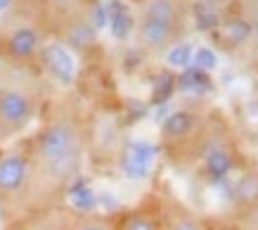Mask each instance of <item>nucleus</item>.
<instances>
[{"label":"nucleus","mask_w":258,"mask_h":230,"mask_svg":"<svg viewBox=\"0 0 258 230\" xmlns=\"http://www.w3.org/2000/svg\"><path fill=\"white\" fill-rule=\"evenodd\" d=\"M211 135V114L199 104H182L166 114L159 126V145L173 166L185 168L202 159Z\"/></svg>","instance_id":"obj_4"},{"label":"nucleus","mask_w":258,"mask_h":230,"mask_svg":"<svg viewBox=\"0 0 258 230\" xmlns=\"http://www.w3.org/2000/svg\"><path fill=\"white\" fill-rule=\"evenodd\" d=\"M45 104V83L36 69L0 60V150L22 140Z\"/></svg>","instance_id":"obj_2"},{"label":"nucleus","mask_w":258,"mask_h":230,"mask_svg":"<svg viewBox=\"0 0 258 230\" xmlns=\"http://www.w3.org/2000/svg\"><path fill=\"white\" fill-rule=\"evenodd\" d=\"M192 0H140L135 8V45L149 57L171 52L187 38Z\"/></svg>","instance_id":"obj_3"},{"label":"nucleus","mask_w":258,"mask_h":230,"mask_svg":"<svg viewBox=\"0 0 258 230\" xmlns=\"http://www.w3.org/2000/svg\"><path fill=\"white\" fill-rule=\"evenodd\" d=\"M26 145L24 218L52 211L83 176L90 152V124L76 102L45 104Z\"/></svg>","instance_id":"obj_1"},{"label":"nucleus","mask_w":258,"mask_h":230,"mask_svg":"<svg viewBox=\"0 0 258 230\" xmlns=\"http://www.w3.org/2000/svg\"><path fill=\"white\" fill-rule=\"evenodd\" d=\"M88 3H95V0H88Z\"/></svg>","instance_id":"obj_10"},{"label":"nucleus","mask_w":258,"mask_h":230,"mask_svg":"<svg viewBox=\"0 0 258 230\" xmlns=\"http://www.w3.org/2000/svg\"><path fill=\"white\" fill-rule=\"evenodd\" d=\"M230 8L239 19L258 24V0H230Z\"/></svg>","instance_id":"obj_8"},{"label":"nucleus","mask_w":258,"mask_h":230,"mask_svg":"<svg viewBox=\"0 0 258 230\" xmlns=\"http://www.w3.org/2000/svg\"><path fill=\"white\" fill-rule=\"evenodd\" d=\"M114 230H161V197H147L114 214Z\"/></svg>","instance_id":"obj_5"},{"label":"nucleus","mask_w":258,"mask_h":230,"mask_svg":"<svg viewBox=\"0 0 258 230\" xmlns=\"http://www.w3.org/2000/svg\"><path fill=\"white\" fill-rule=\"evenodd\" d=\"M161 230H206V225L187 204L161 197Z\"/></svg>","instance_id":"obj_6"},{"label":"nucleus","mask_w":258,"mask_h":230,"mask_svg":"<svg viewBox=\"0 0 258 230\" xmlns=\"http://www.w3.org/2000/svg\"><path fill=\"white\" fill-rule=\"evenodd\" d=\"M5 230H33V228L29 225V218H19V221H10L5 225Z\"/></svg>","instance_id":"obj_9"},{"label":"nucleus","mask_w":258,"mask_h":230,"mask_svg":"<svg viewBox=\"0 0 258 230\" xmlns=\"http://www.w3.org/2000/svg\"><path fill=\"white\" fill-rule=\"evenodd\" d=\"M57 230H114V214L74 211L59 221Z\"/></svg>","instance_id":"obj_7"}]
</instances>
